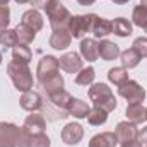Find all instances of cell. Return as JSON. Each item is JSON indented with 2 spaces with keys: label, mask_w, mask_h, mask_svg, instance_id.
Listing matches in <instances>:
<instances>
[{
  "label": "cell",
  "mask_w": 147,
  "mask_h": 147,
  "mask_svg": "<svg viewBox=\"0 0 147 147\" xmlns=\"http://www.w3.org/2000/svg\"><path fill=\"white\" fill-rule=\"evenodd\" d=\"M9 17H10L9 7H7V5H0V31L7 29V26H9V22H10Z\"/></svg>",
  "instance_id": "34"
},
{
  "label": "cell",
  "mask_w": 147,
  "mask_h": 147,
  "mask_svg": "<svg viewBox=\"0 0 147 147\" xmlns=\"http://www.w3.org/2000/svg\"><path fill=\"white\" fill-rule=\"evenodd\" d=\"M108 79H110L113 84L121 86L123 82L128 80V74H127V70L123 67H115V69H111L110 72H108Z\"/></svg>",
  "instance_id": "28"
},
{
  "label": "cell",
  "mask_w": 147,
  "mask_h": 147,
  "mask_svg": "<svg viewBox=\"0 0 147 147\" xmlns=\"http://www.w3.org/2000/svg\"><path fill=\"white\" fill-rule=\"evenodd\" d=\"M113 33L116 34V36H130L132 34V24L127 21V19H123V17H118V19H115L113 21Z\"/></svg>",
  "instance_id": "24"
},
{
  "label": "cell",
  "mask_w": 147,
  "mask_h": 147,
  "mask_svg": "<svg viewBox=\"0 0 147 147\" xmlns=\"http://www.w3.org/2000/svg\"><path fill=\"white\" fill-rule=\"evenodd\" d=\"M80 53H82V57L87 62L98 60L99 58V43L96 39H91V38L82 39V43H80Z\"/></svg>",
  "instance_id": "13"
},
{
  "label": "cell",
  "mask_w": 147,
  "mask_h": 147,
  "mask_svg": "<svg viewBox=\"0 0 147 147\" xmlns=\"http://www.w3.org/2000/svg\"><path fill=\"white\" fill-rule=\"evenodd\" d=\"M17 41L19 39H17V34H16V29H3V31H0V43L5 48L16 46Z\"/></svg>",
  "instance_id": "30"
},
{
  "label": "cell",
  "mask_w": 147,
  "mask_h": 147,
  "mask_svg": "<svg viewBox=\"0 0 147 147\" xmlns=\"http://www.w3.org/2000/svg\"><path fill=\"white\" fill-rule=\"evenodd\" d=\"M82 135H84V130L79 123H69L62 130V140L67 146H77L82 140Z\"/></svg>",
  "instance_id": "10"
},
{
  "label": "cell",
  "mask_w": 147,
  "mask_h": 147,
  "mask_svg": "<svg viewBox=\"0 0 147 147\" xmlns=\"http://www.w3.org/2000/svg\"><path fill=\"white\" fill-rule=\"evenodd\" d=\"M120 57H121V65H123V69H134V67H137L139 62L142 60V57H140L134 48H128V50L121 51Z\"/></svg>",
  "instance_id": "21"
},
{
  "label": "cell",
  "mask_w": 147,
  "mask_h": 147,
  "mask_svg": "<svg viewBox=\"0 0 147 147\" xmlns=\"http://www.w3.org/2000/svg\"><path fill=\"white\" fill-rule=\"evenodd\" d=\"M127 118L132 123H144L147 121V108L142 106V103H134L127 106Z\"/></svg>",
  "instance_id": "14"
},
{
  "label": "cell",
  "mask_w": 147,
  "mask_h": 147,
  "mask_svg": "<svg viewBox=\"0 0 147 147\" xmlns=\"http://www.w3.org/2000/svg\"><path fill=\"white\" fill-rule=\"evenodd\" d=\"M118 94L123 96L128 105H134V103H142L144 98H146V91L144 87H140V84H137L135 80H127L123 82L121 86H118Z\"/></svg>",
  "instance_id": "5"
},
{
  "label": "cell",
  "mask_w": 147,
  "mask_h": 147,
  "mask_svg": "<svg viewBox=\"0 0 147 147\" xmlns=\"http://www.w3.org/2000/svg\"><path fill=\"white\" fill-rule=\"evenodd\" d=\"M91 31L96 38H105L113 33V22L108 21V19H103V17H96Z\"/></svg>",
  "instance_id": "18"
},
{
  "label": "cell",
  "mask_w": 147,
  "mask_h": 147,
  "mask_svg": "<svg viewBox=\"0 0 147 147\" xmlns=\"http://www.w3.org/2000/svg\"><path fill=\"white\" fill-rule=\"evenodd\" d=\"M94 69L92 67H87V69H80L79 74L75 75V84L77 86H89L92 80H94Z\"/></svg>",
  "instance_id": "27"
},
{
  "label": "cell",
  "mask_w": 147,
  "mask_h": 147,
  "mask_svg": "<svg viewBox=\"0 0 147 147\" xmlns=\"http://www.w3.org/2000/svg\"><path fill=\"white\" fill-rule=\"evenodd\" d=\"M111 2H115L116 5H121V3H127L128 0H111Z\"/></svg>",
  "instance_id": "39"
},
{
  "label": "cell",
  "mask_w": 147,
  "mask_h": 147,
  "mask_svg": "<svg viewBox=\"0 0 147 147\" xmlns=\"http://www.w3.org/2000/svg\"><path fill=\"white\" fill-rule=\"evenodd\" d=\"M115 135H116V140L120 144L134 142L139 137V128L132 121H120L118 127H116V130H115Z\"/></svg>",
  "instance_id": "8"
},
{
  "label": "cell",
  "mask_w": 147,
  "mask_h": 147,
  "mask_svg": "<svg viewBox=\"0 0 147 147\" xmlns=\"http://www.w3.org/2000/svg\"><path fill=\"white\" fill-rule=\"evenodd\" d=\"M41 86L45 87V91H46L48 94H51V92H57V91L63 89V79H62V75H60V74H57L55 77L48 79V80H46V82H43Z\"/></svg>",
  "instance_id": "29"
},
{
  "label": "cell",
  "mask_w": 147,
  "mask_h": 147,
  "mask_svg": "<svg viewBox=\"0 0 147 147\" xmlns=\"http://www.w3.org/2000/svg\"><path fill=\"white\" fill-rule=\"evenodd\" d=\"M48 2H50V0H31L29 3H31V5H34V7H41V9H45Z\"/></svg>",
  "instance_id": "36"
},
{
  "label": "cell",
  "mask_w": 147,
  "mask_h": 147,
  "mask_svg": "<svg viewBox=\"0 0 147 147\" xmlns=\"http://www.w3.org/2000/svg\"><path fill=\"white\" fill-rule=\"evenodd\" d=\"M48 96H50V101H51L55 106L62 108L63 111L69 110L70 103L74 101V98L67 92V91H63V89H60V91H57V92H51V94H48Z\"/></svg>",
  "instance_id": "19"
},
{
  "label": "cell",
  "mask_w": 147,
  "mask_h": 147,
  "mask_svg": "<svg viewBox=\"0 0 147 147\" xmlns=\"http://www.w3.org/2000/svg\"><path fill=\"white\" fill-rule=\"evenodd\" d=\"M58 65H60V69H63L65 72L75 74V72H79V70L82 69V60H80L79 53L70 51V53H65L63 57H60Z\"/></svg>",
  "instance_id": "11"
},
{
  "label": "cell",
  "mask_w": 147,
  "mask_h": 147,
  "mask_svg": "<svg viewBox=\"0 0 147 147\" xmlns=\"http://www.w3.org/2000/svg\"><path fill=\"white\" fill-rule=\"evenodd\" d=\"M144 29H146V33H147V26H146V28H144Z\"/></svg>",
  "instance_id": "43"
},
{
  "label": "cell",
  "mask_w": 147,
  "mask_h": 147,
  "mask_svg": "<svg viewBox=\"0 0 147 147\" xmlns=\"http://www.w3.org/2000/svg\"><path fill=\"white\" fill-rule=\"evenodd\" d=\"M45 128H46V121H45L43 115L33 113V115H29V116L26 118L24 127H22V132H24L28 137H31V135H36V134H43Z\"/></svg>",
  "instance_id": "9"
},
{
  "label": "cell",
  "mask_w": 147,
  "mask_h": 147,
  "mask_svg": "<svg viewBox=\"0 0 147 147\" xmlns=\"http://www.w3.org/2000/svg\"><path fill=\"white\" fill-rule=\"evenodd\" d=\"M132 19H134V24H135V26L146 28L147 26V9H144L142 5H137V7L134 9Z\"/></svg>",
  "instance_id": "31"
},
{
  "label": "cell",
  "mask_w": 147,
  "mask_h": 147,
  "mask_svg": "<svg viewBox=\"0 0 147 147\" xmlns=\"http://www.w3.org/2000/svg\"><path fill=\"white\" fill-rule=\"evenodd\" d=\"M67 111H69V115H72L75 118H87V115H89L91 110H89V106H87L86 101H82V99H74Z\"/></svg>",
  "instance_id": "23"
},
{
  "label": "cell",
  "mask_w": 147,
  "mask_h": 147,
  "mask_svg": "<svg viewBox=\"0 0 147 147\" xmlns=\"http://www.w3.org/2000/svg\"><path fill=\"white\" fill-rule=\"evenodd\" d=\"M87 120H89L91 125H103V123H106V120H108V111L103 110V108L94 106L92 110L89 111Z\"/></svg>",
  "instance_id": "26"
},
{
  "label": "cell",
  "mask_w": 147,
  "mask_h": 147,
  "mask_svg": "<svg viewBox=\"0 0 147 147\" xmlns=\"http://www.w3.org/2000/svg\"><path fill=\"white\" fill-rule=\"evenodd\" d=\"M72 34L69 31V28L63 29H53V34L50 38V46L55 50H65L67 46H70Z\"/></svg>",
  "instance_id": "12"
},
{
  "label": "cell",
  "mask_w": 147,
  "mask_h": 147,
  "mask_svg": "<svg viewBox=\"0 0 147 147\" xmlns=\"http://www.w3.org/2000/svg\"><path fill=\"white\" fill-rule=\"evenodd\" d=\"M7 72L10 75L14 86L17 91H31L33 87V75H31V70L28 69V63H21V62H10L7 65Z\"/></svg>",
  "instance_id": "1"
},
{
  "label": "cell",
  "mask_w": 147,
  "mask_h": 147,
  "mask_svg": "<svg viewBox=\"0 0 147 147\" xmlns=\"http://www.w3.org/2000/svg\"><path fill=\"white\" fill-rule=\"evenodd\" d=\"M16 2H17V3H29L31 0H16Z\"/></svg>",
  "instance_id": "41"
},
{
  "label": "cell",
  "mask_w": 147,
  "mask_h": 147,
  "mask_svg": "<svg viewBox=\"0 0 147 147\" xmlns=\"http://www.w3.org/2000/svg\"><path fill=\"white\" fill-rule=\"evenodd\" d=\"M7 2L9 0H0V5H7Z\"/></svg>",
  "instance_id": "42"
},
{
  "label": "cell",
  "mask_w": 147,
  "mask_h": 147,
  "mask_svg": "<svg viewBox=\"0 0 147 147\" xmlns=\"http://www.w3.org/2000/svg\"><path fill=\"white\" fill-rule=\"evenodd\" d=\"M132 48H134L142 58H146L147 57V38H137V39L134 41Z\"/></svg>",
  "instance_id": "33"
},
{
  "label": "cell",
  "mask_w": 147,
  "mask_h": 147,
  "mask_svg": "<svg viewBox=\"0 0 147 147\" xmlns=\"http://www.w3.org/2000/svg\"><path fill=\"white\" fill-rule=\"evenodd\" d=\"M16 34H17L19 43H22V45H29V43L34 41V38H36V31L31 29L29 26H26V24L21 22V24H17V28H16Z\"/></svg>",
  "instance_id": "22"
},
{
  "label": "cell",
  "mask_w": 147,
  "mask_h": 147,
  "mask_svg": "<svg viewBox=\"0 0 147 147\" xmlns=\"http://www.w3.org/2000/svg\"><path fill=\"white\" fill-rule=\"evenodd\" d=\"M46 10V16L50 19V24L53 29H63V28H69V22L72 19L70 12L67 10V7H63L58 0H50L45 7Z\"/></svg>",
  "instance_id": "2"
},
{
  "label": "cell",
  "mask_w": 147,
  "mask_h": 147,
  "mask_svg": "<svg viewBox=\"0 0 147 147\" xmlns=\"http://www.w3.org/2000/svg\"><path fill=\"white\" fill-rule=\"evenodd\" d=\"M116 144H118V140H116L115 132H103L91 139L89 147H115Z\"/></svg>",
  "instance_id": "16"
},
{
  "label": "cell",
  "mask_w": 147,
  "mask_h": 147,
  "mask_svg": "<svg viewBox=\"0 0 147 147\" xmlns=\"http://www.w3.org/2000/svg\"><path fill=\"white\" fill-rule=\"evenodd\" d=\"M21 139V128L12 123H0V147H17Z\"/></svg>",
  "instance_id": "7"
},
{
  "label": "cell",
  "mask_w": 147,
  "mask_h": 147,
  "mask_svg": "<svg viewBox=\"0 0 147 147\" xmlns=\"http://www.w3.org/2000/svg\"><path fill=\"white\" fill-rule=\"evenodd\" d=\"M96 14H89V16H75L69 22V31L72 38H82L92 29V24L96 21Z\"/></svg>",
  "instance_id": "4"
},
{
  "label": "cell",
  "mask_w": 147,
  "mask_h": 147,
  "mask_svg": "<svg viewBox=\"0 0 147 147\" xmlns=\"http://www.w3.org/2000/svg\"><path fill=\"white\" fill-rule=\"evenodd\" d=\"M12 58H14V62L29 63V60H31V50L26 45H16L14 50H12Z\"/></svg>",
  "instance_id": "25"
},
{
  "label": "cell",
  "mask_w": 147,
  "mask_h": 147,
  "mask_svg": "<svg viewBox=\"0 0 147 147\" xmlns=\"http://www.w3.org/2000/svg\"><path fill=\"white\" fill-rule=\"evenodd\" d=\"M21 106L28 111H38L41 108V98H39V94L34 92L33 89L22 92V96H21Z\"/></svg>",
  "instance_id": "15"
},
{
  "label": "cell",
  "mask_w": 147,
  "mask_h": 147,
  "mask_svg": "<svg viewBox=\"0 0 147 147\" xmlns=\"http://www.w3.org/2000/svg\"><path fill=\"white\" fill-rule=\"evenodd\" d=\"M140 5H142L144 9H147V0H140Z\"/></svg>",
  "instance_id": "40"
},
{
  "label": "cell",
  "mask_w": 147,
  "mask_h": 147,
  "mask_svg": "<svg viewBox=\"0 0 147 147\" xmlns=\"http://www.w3.org/2000/svg\"><path fill=\"white\" fill-rule=\"evenodd\" d=\"M118 55H120V48H118V45H115L113 41L103 39V41L99 43V57H101L105 62L115 60Z\"/></svg>",
  "instance_id": "17"
},
{
  "label": "cell",
  "mask_w": 147,
  "mask_h": 147,
  "mask_svg": "<svg viewBox=\"0 0 147 147\" xmlns=\"http://www.w3.org/2000/svg\"><path fill=\"white\" fill-rule=\"evenodd\" d=\"M89 98L94 103V106H98V108H103L106 111H113L116 108V99L106 84H101V82L94 84L89 89Z\"/></svg>",
  "instance_id": "3"
},
{
  "label": "cell",
  "mask_w": 147,
  "mask_h": 147,
  "mask_svg": "<svg viewBox=\"0 0 147 147\" xmlns=\"http://www.w3.org/2000/svg\"><path fill=\"white\" fill-rule=\"evenodd\" d=\"M21 22L26 24V26H29V28L34 29V31H39V29L43 28V17H41V14L38 12L36 9H31V10L24 12Z\"/></svg>",
  "instance_id": "20"
},
{
  "label": "cell",
  "mask_w": 147,
  "mask_h": 147,
  "mask_svg": "<svg viewBox=\"0 0 147 147\" xmlns=\"http://www.w3.org/2000/svg\"><path fill=\"white\" fill-rule=\"evenodd\" d=\"M58 69H60V65H58V60H57L55 57H50V55L43 57V58L39 60V63H38V72H36L39 84H43V82H46L48 79L55 77V75L58 74Z\"/></svg>",
  "instance_id": "6"
},
{
  "label": "cell",
  "mask_w": 147,
  "mask_h": 147,
  "mask_svg": "<svg viewBox=\"0 0 147 147\" xmlns=\"http://www.w3.org/2000/svg\"><path fill=\"white\" fill-rule=\"evenodd\" d=\"M121 147H144L139 140H134V142H127V144H121Z\"/></svg>",
  "instance_id": "37"
},
{
  "label": "cell",
  "mask_w": 147,
  "mask_h": 147,
  "mask_svg": "<svg viewBox=\"0 0 147 147\" xmlns=\"http://www.w3.org/2000/svg\"><path fill=\"white\" fill-rule=\"evenodd\" d=\"M139 142L142 144V146H147V127L146 128H142V132H139Z\"/></svg>",
  "instance_id": "35"
},
{
  "label": "cell",
  "mask_w": 147,
  "mask_h": 147,
  "mask_svg": "<svg viewBox=\"0 0 147 147\" xmlns=\"http://www.w3.org/2000/svg\"><path fill=\"white\" fill-rule=\"evenodd\" d=\"M77 2H79L80 5H84V7H87V5H92V3H94L96 0H77Z\"/></svg>",
  "instance_id": "38"
},
{
  "label": "cell",
  "mask_w": 147,
  "mask_h": 147,
  "mask_svg": "<svg viewBox=\"0 0 147 147\" xmlns=\"http://www.w3.org/2000/svg\"><path fill=\"white\" fill-rule=\"evenodd\" d=\"M26 147H50V139L45 135V132L43 134H36V135H31Z\"/></svg>",
  "instance_id": "32"
}]
</instances>
